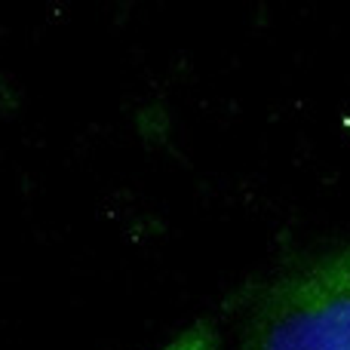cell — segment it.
Instances as JSON below:
<instances>
[{
	"label": "cell",
	"mask_w": 350,
	"mask_h": 350,
	"mask_svg": "<svg viewBox=\"0 0 350 350\" xmlns=\"http://www.w3.org/2000/svg\"><path fill=\"white\" fill-rule=\"evenodd\" d=\"M240 350H350V246L273 280L249 314Z\"/></svg>",
	"instance_id": "obj_1"
},
{
	"label": "cell",
	"mask_w": 350,
	"mask_h": 350,
	"mask_svg": "<svg viewBox=\"0 0 350 350\" xmlns=\"http://www.w3.org/2000/svg\"><path fill=\"white\" fill-rule=\"evenodd\" d=\"M163 350H218L215 329H212L209 323H197V326H191L185 335L170 341Z\"/></svg>",
	"instance_id": "obj_2"
}]
</instances>
